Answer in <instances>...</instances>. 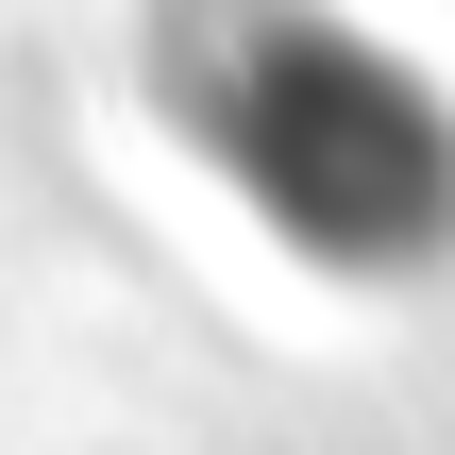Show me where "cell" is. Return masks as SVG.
<instances>
[{
  "label": "cell",
  "mask_w": 455,
  "mask_h": 455,
  "mask_svg": "<svg viewBox=\"0 0 455 455\" xmlns=\"http://www.w3.org/2000/svg\"><path fill=\"white\" fill-rule=\"evenodd\" d=\"M186 118H203L220 186H253L304 253H405V236L455 220L439 101L388 51H355L338 17H270L253 0V17L186 34Z\"/></svg>",
  "instance_id": "1"
}]
</instances>
